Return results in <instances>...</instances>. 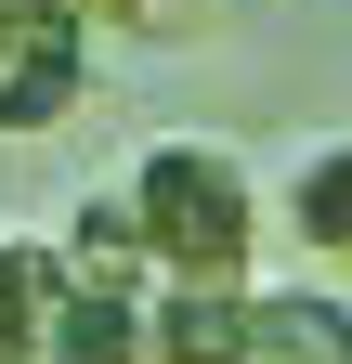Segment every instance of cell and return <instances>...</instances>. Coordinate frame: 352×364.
Segmentation results:
<instances>
[{"instance_id":"6da1fadb","label":"cell","mask_w":352,"mask_h":364,"mask_svg":"<svg viewBox=\"0 0 352 364\" xmlns=\"http://www.w3.org/2000/svg\"><path fill=\"white\" fill-rule=\"evenodd\" d=\"M130 208H144L157 287H261V196L235 144H157L130 169Z\"/></svg>"},{"instance_id":"7a4b0ae2","label":"cell","mask_w":352,"mask_h":364,"mask_svg":"<svg viewBox=\"0 0 352 364\" xmlns=\"http://www.w3.org/2000/svg\"><path fill=\"white\" fill-rule=\"evenodd\" d=\"M92 105V26L66 14H0V130H66Z\"/></svg>"},{"instance_id":"3957f363","label":"cell","mask_w":352,"mask_h":364,"mask_svg":"<svg viewBox=\"0 0 352 364\" xmlns=\"http://www.w3.org/2000/svg\"><path fill=\"white\" fill-rule=\"evenodd\" d=\"M39 364H157V287H66Z\"/></svg>"},{"instance_id":"277c9868","label":"cell","mask_w":352,"mask_h":364,"mask_svg":"<svg viewBox=\"0 0 352 364\" xmlns=\"http://www.w3.org/2000/svg\"><path fill=\"white\" fill-rule=\"evenodd\" d=\"M53 273H66V287H157V247H144V208H130V182H118V196H78V208H66Z\"/></svg>"},{"instance_id":"5b68a950","label":"cell","mask_w":352,"mask_h":364,"mask_svg":"<svg viewBox=\"0 0 352 364\" xmlns=\"http://www.w3.org/2000/svg\"><path fill=\"white\" fill-rule=\"evenodd\" d=\"M248 364H352V299L339 287H261L248 299Z\"/></svg>"},{"instance_id":"8992f818","label":"cell","mask_w":352,"mask_h":364,"mask_svg":"<svg viewBox=\"0 0 352 364\" xmlns=\"http://www.w3.org/2000/svg\"><path fill=\"white\" fill-rule=\"evenodd\" d=\"M261 287H157V364H248Z\"/></svg>"},{"instance_id":"52a82bcc","label":"cell","mask_w":352,"mask_h":364,"mask_svg":"<svg viewBox=\"0 0 352 364\" xmlns=\"http://www.w3.org/2000/svg\"><path fill=\"white\" fill-rule=\"evenodd\" d=\"M287 235L352 287V130H339V144H314V156L287 169Z\"/></svg>"},{"instance_id":"ba28073f","label":"cell","mask_w":352,"mask_h":364,"mask_svg":"<svg viewBox=\"0 0 352 364\" xmlns=\"http://www.w3.org/2000/svg\"><path fill=\"white\" fill-rule=\"evenodd\" d=\"M53 299H66L53 247L0 221V364H39V338H53Z\"/></svg>"},{"instance_id":"9c48e42d","label":"cell","mask_w":352,"mask_h":364,"mask_svg":"<svg viewBox=\"0 0 352 364\" xmlns=\"http://www.w3.org/2000/svg\"><path fill=\"white\" fill-rule=\"evenodd\" d=\"M118 26H130V39H196L209 0H118Z\"/></svg>"},{"instance_id":"30bf717a","label":"cell","mask_w":352,"mask_h":364,"mask_svg":"<svg viewBox=\"0 0 352 364\" xmlns=\"http://www.w3.org/2000/svg\"><path fill=\"white\" fill-rule=\"evenodd\" d=\"M0 14H53V0H0Z\"/></svg>"}]
</instances>
